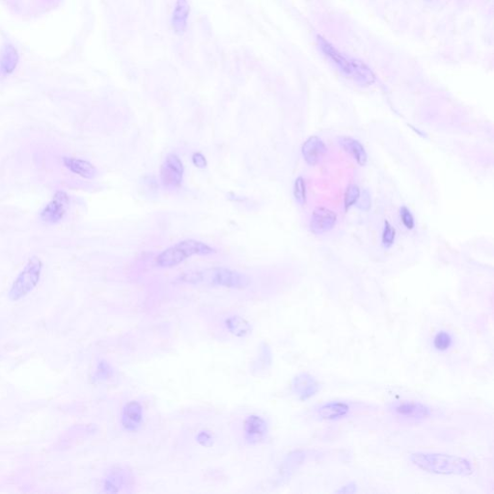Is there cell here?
Masks as SVG:
<instances>
[{
  "instance_id": "obj_1",
  "label": "cell",
  "mask_w": 494,
  "mask_h": 494,
  "mask_svg": "<svg viewBox=\"0 0 494 494\" xmlns=\"http://www.w3.org/2000/svg\"><path fill=\"white\" fill-rule=\"evenodd\" d=\"M410 461L419 469L431 474L467 477L474 472L470 460L454 455L418 452L410 456Z\"/></svg>"
},
{
  "instance_id": "obj_2",
  "label": "cell",
  "mask_w": 494,
  "mask_h": 494,
  "mask_svg": "<svg viewBox=\"0 0 494 494\" xmlns=\"http://www.w3.org/2000/svg\"><path fill=\"white\" fill-rule=\"evenodd\" d=\"M320 47L329 61L347 78L353 79L361 84H371L374 82L375 75L364 63L346 56L323 38H320Z\"/></svg>"
},
{
  "instance_id": "obj_3",
  "label": "cell",
  "mask_w": 494,
  "mask_h": 494,
  "mask_svg": "<svg viewBox=\"0 0 494 494\" xmlns=\"http://www.w3.org/2000/svg\"><path fill=\"white\" fill-rule=\"evenodd\" d=\"M215 249L202 241L185 239L162 251L155 258V264L162 269H171L179 266L192 256H208L215 253Z\"/></svg>"
},
{
  "instance_id": "obj_4",
  "label": "cell",
  "mask_w": 494,
  "mask_h": 494,
  "mask_svg": "<svg viewBox=\"0 0 494 494\" xmlns=\"http://www.w3.org/2000/svg\"><path fill=\"white\" fill-rule=\"evenodd\" d=\"M42 269L43 264L41 260L36 256L31 257L9 290V299L18 301L34 290L40 281Z\"/></svg>"
},
{
  "instance_id": "obj_5",
  "label": "cell",
  "mask_w": 494,
  "mask_h": 494,
  "mask_svg": "<svg viewBox=\"0 0 494 494\" xmlns=\"http://www.w3.org/2000/svg\"><path fill=\"white\" fill-rule=\"evenodd\" d=\"M204 280H209V283L212 286H221L238 290L247 288L251 283V280L247 275L225 268L212 270L208 276L202 273H189V283H201Z\"/></svg>"
},
{
  "instance_id": "obj_6",
  "label": "cell",
  "mask_w": 494,
  "mask_h": 494,
  "mask_svg": "<svg viewBox=\"0 0 494 494\" xmlns=\"http://www.w3.org/2000/svg\"><path fill=\"white\" fill-rule=\"evenodd\" d=\"M239 432L244 443L258 445L268 438L270 426L264 416L258 413H248L243 416L239 423Z\"/></svg>"
},
{
  "instance_id": "obj_7",
  "label": "cell",
  "mask_w": 494,
  "mask_h": 494,
  "mask_svg": "<svg viewBox=\"0 0 494 494\" xmlns=\"http://www.w3.org/2000/svg\"><path fill=\"white\" fill-rule=\"evenodd\" d=\"M184 177V164L181 158L169 153L160 167V179L164 187L178 188L181 186Z\"/></svg>"
},
{
  "instance_id": "obj_8",
  "label": "cell",
  "mask_w": 494,
  "mask_h": 494,
  "mask_svg": "<svg viewBox=\"0 0 494 494\" xmlns=\"http://www.w3.org/2000/svg\"><path fill=\"white\" fill-rule=\"evenodd\" d=\"M393 413L406 421H423L430 416V409L420 402L401 401L390 407Z\"/></svg>"
},
{
  "instance_id": "obj_9",
  "label": "cell",
  "mask_w": 494,
  "mask_h": 494,
  "mask_svg": "<svg viewBox=\"0 0 494 494\" xmlns=\"http://www.w3.org/2000/svg\"><path fill=\"white\" fill-rule=\"evenodd\" d=\"M70 198L64 191H57L52 200L41 212L42 220L49 224H55L63 219L68 209Z\"/></svg>"
},
{
  "instance_id": "obj_10",
  "label": "cell",
  "mask_w": 494,
  "mask_h": 494,
  "mask_svg": "<svg viewBox=\"0 0 494 494\" xmlns=\"http://www.w3.org/2000/svg\"><path fill=\"white\" fill-rule=\"evenodd\" d=\"M219 324L224 333L238 339H244L252 333L251 324L238 314L223 315Z\"/></svg>"
},
{
  "instance_id": "obj_11",
  "label": "cell",
  "mask_w": 494,
  "mask_h": 494,
  "mask_svg": "<svg viewBox=\"0 0 494 494\" xmlns=\"http://www.w3.org/2000/svg\"><path fill=\"white\" fill-rule=\"evenodd\" d=\"M291 389L300 401H307L319 393L320 383L315 376L308 373H301L293 378Z\"/></svg>"
},
{
  "instance_id": "obj_12",
  "label": "cell",
  "mask_w": 494,
  "mask_h": 494,
  "mask_svg": "<svg viewBox=\"0 0 494 494\" xmlns=\"http://www.w3.org/2000/svg\"><path fill=\"white\" fill-rule=\"evenodd\" d=\"M336 220L337 216L334 212L324 207L317 208L314 210L311 217V231L316 235L324 234L333 229Z\"/></svg>"
},
{
  "instance_id": "obj_13",
  "label": "cell",
  "mask_w": 494,
  "mask_h": 494,
  "mask_svg": "<svg viewBox=\"0 0 494 494\" xmlns=\"http://www.w3.org/2000/svg\"><path fill=\"white\" fill-rule=\"evenodd\" d=\"M351 407L347 403L340 401L327 402L317 409V415L324 421H338L349 415Z\"/></svg>"
},
{
  "instance_id": "obj_14",
  "label": "cell",
  "mask_w": 494,
  "mask_h": 494,
  "mask_svg": "<svg viewBox=\"0 0 494 494\" xmlns=\"http://www.w3.org/2000/svg\"><path fill=\"white\" fill-rule=\"evenodd\" d=\"M301 153L309 165H316L326 153V146L320 137H311L302 145Z\"/></svg>"
},
{
  "instance_id": "obj_15",
  "label": "cell",
  "mask_w": 494,
  "mask_h": 494,
  "mask_svg": "<svg viewBox=\"0 0 494 494\" xmlns=\"http://www.w3.org/2000/svg\"><path fill=\"white\" fill-rule=\"evenodd\" d=\"M121 420L122 425L128 430H136L143 421L142 407L136 401L130 402L123 409Z\"/></svg>"
},
{
  "instance_id": "obj_16",
  "label": "cell",
  "mask_w": 494,
  "mask_h": 494,
  "mask_svg": "<svg viewBox=\"0 0 494 494\" xmlns=\"http://www.w3.org/2000/svg\"><path fill=\"white\" fill-rule=\"evenodd\" d=\"M190 7L188 0H176L172 13V26L177 33H184L188 27Z\"/></svg>"
},
{
  "instance_id": "obj_17",
  "label": "cell",
  "mask_w": 494,
  "mask_h": 494,
  "mask_svg": "<svg viewBox=\"0 0 494 494\" xmlns=\"http://www.w3.org/2000/svg\"><path fill=\"white\" fill-rule=\"evenodd\" d=\"M130 477L121 468H113L103 480V491L105 493H119Z\"/></svg>"
},
{
  "instance_id": "obj_18",
  "label": "cell",
  "mask_w": 494,
  "mask_h": 494,
  "mask_svg": "<svg viewBox=\"0 0 494 494\" xmlns=\"http://www.w3.org/2000/svg\"><path fill=\"white\" fill-rule=\"evenodd\" d=\"M338 142L346 152L351 153L359 165H366L368 156L363 145L359 141L352 137H342L338 139Z\"/></svg>"
},
{
  "instance_id": "obj_19",
  "label": "cell",
  "mask_w": 494,
  "mask_h": 494,
  "mask_svg": "<svg viewBox=\"0 0 494 494\" xmlns=\"http://www.w3.org/2000/svg\"><path fill=\"white\" fill-rule=\"evenodd\" d=\"M63 161L70 170L85 179H93L97 174L96 167L87 160L74 157H64Z\"/></svg>"
},
{
  "instance_id": "obj_20",
  "label": "cell",
  "mask_w": 494,
  "mask_h": 494,
  "mask_svg": "<svg viewBox=\"0 0 494 494\" xmlns=\"http://www.w3.org/2000/svg\"><path fill=\"white\" fill-rule=\"evenodd\" d=\"M18 61L17 51L12 45H5L0 52V71L9 74L14 71Z\"/></svg>"
},
{
  "instance_id": "obj_21",
  "label": "cell",
  "mask_w": 494,
  "mask_h": 494,
  "mask_svg": "<svg viewBox=\"0 0 494 494\" xmlns=\"http://www.w3.org/2000/svg\"><path fill=\"white\" fill-rule=\"evenodd\" d=\"M454 344V338L450 332L446 330L438 331L432 340L433 348L440 353H445L451 349Z\"/></svg>"
},
{
  "instance_id": "obj_22",
  "label": "cell",
  "mask_w": 494,
  "mask_h": 494,
  "mask_svg": "<svg viewBox=\"0 0 494 494\" xmlns=\"http://www.w3.org/2000/svg\"><path fill=\"white\" fill-rule=\"evenodd\" d=\"M293 196L297 203L300 205L306 203V187H305V181L302 177H298L294 182Z\"/></svg>"
},
{
  "instance_id": "obj_23",
  "label": "cell",
  "mask_w": 494,
  "mask_h": 494,
  "mask_svg": "<svg viewBox=\"0 0 494 494\" xmlns=\"http://www.w3.org/2000/svg\"><path fill=\"white\" fill-rule=\"evenodd\" d=\"M360 196V189L355 185H351L347 188L345 194V208L349 210L351 207L356 204L358 198Z\"/></svg>"
},
{
  "instance_id": "obj_24",
  "label": "cell",
  "mask_w": 494,
  "mask_h": 494,
  "mask_svg": "<svg viewBox=\"0 0 494 494\" xmlns=\"http://www.w3.org/2000/svg\"><path fill=\"white\" fill-rule=\"evenodd\" d=\"M396 236V230L389 221L385 220V227L382 233V243L384 247H390L394 243Z\"/></svg>"
},
{
  "instance_id": "obj_25",
  "label": "cell",
  "mask_w": 494,
  "mask_h": 494,
  "mask_svg": "<svg viewBox=\"0 0 494 494\" xmlns=\"http://www.w3.org/2000/svg\"><path fill=\"white\" fill-rule=\"evenodd\" d=\"M401 218L404 225L407 227V229L412 230L414 227V218L411 212H409V209L406 207H403L401 209Z\"/></svg>"
},
{
  "instance_id": "obj_26",
  "label": "cell",
  "mask_w": 494,
  "mask_h": 494,
  "mask_svg": "<svg viewBox=\"0 0 494 494\" xmlns=\"http://www.w3.org/2000/svg\"><path fill=\"white\" fill-rule=\"evenodd\" d=\"M356 204L358 208L363 211H368L371 208V198L367 192H365V194H363L362 197L359 196Z\"/></svg>"
},
{
  "instance_id": "obj_27",
  "label": "cell",
  "mask_w": 494,
  "mask_h": 494,
  "mask_svg": "<svg viewBox=\"0 0 494 494\" xmlns=\"http://www.w3.org/2000/svg\"><path fill=\"white\" fill-rule=\"evenodd\" d=\"M192 162L198 168H205L207 166V159L201 153H193Z\"/></svg>"
},
{
  "instance_id": "obj_28",
  "label": "cell",
  "mask_w": 494,
  "mask_h": 494,
  "mask_svg": "<svg viewBox=\"0 0 494 494\" xmlns=\"http://www.w3.org/2000/svg\"><path fill=\"white\" fill-rule=\"evenodd\" d=\"M356 492V488H355V485L353 484V485H348V486H345L343 487L342 490H339L338 493H342V494H353Z\"/></svg>"
},
{
  "instance_id": "obj_29",
  "label": "cell",
  "mask_w": 494,
  "mask_h": 494,
  "mask_svg": "<svg viewBox=\"0 0 494 494\" xmlns=\"http://www.w3.org/2000/svg\"><path fill=\"white\" fill-rule=\"evenodd\" d=\"M430 1H431V0H430Z\"/></svg>"
}]
</instances>
